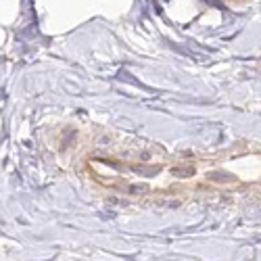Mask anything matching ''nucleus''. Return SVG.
Listing matches in <instances>:
<instances>
[{
    "label": "nucleus",
    "instance_id": "1",
    "mask_svg": "<svg viewBox=\"0 0 261 261\" xmlns=\"http://www.w3.org/2000/svg\"><path fill=\"white\" fill-rule=\"evenodd\" d=\"M234 3H241V0H234Z\"/></svg>",
    "mask_w": 261,
    "mask_h": 261
}]
</instances>
